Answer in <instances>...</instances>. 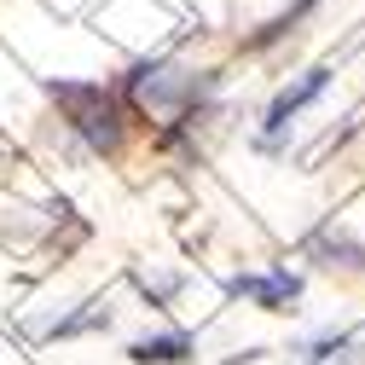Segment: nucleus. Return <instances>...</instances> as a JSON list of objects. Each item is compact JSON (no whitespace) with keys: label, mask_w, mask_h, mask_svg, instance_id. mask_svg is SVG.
<instances>
[{"label":"nucleus","mask_w":365,"mask_h":365,"mask_svg":"<svg viewBox=\"0 0 365 365\" xmlns=\"http://www.w3.org/2000/svg\"><path fill=\"white\" fill-rule=\"evenodd\" d=\"M325 76H331V70H307L296 87H284V93L272 99V110H267V133H279V128H284V122H290V116H296V110L319 93V87H325Z\"/></svg>","instance_id":"2"},{"label":"nucleus","mask_w":365,"mask_h":365,"mask_svg":"<svg viewBox=\"0 0 365 365\" xmlns=\"http://www.w3.org/2000/svg\"><path fill=\"white\" fill-rule=\"evenodd\" d=\"M128 354H133V365H180V359H192V336L168 331V336H151V342H133Z\"/></svg>","instance_id":"3"},{"label":"nucleus","mask_w":365,"mask_h":365,"mask_svg":"<svg viewBox=\"0 0 365 365\" xmlns=\"http://www.w3.org/2000/svg\"><path fill=\"white\" fill-rule=\"evenodd\" d=\"M53 99L64 105L70 128L93 151H116L122 145V105H116V93H105L99 81H53Z\"/></svg>","instance_id":"1"},{"label":"nucleus","mask_w":365,"mask_h":365,"mask_svg":"<svg viewBox=\"0 0 365 365\" xmlns=\"http://www.w3.org/2000/svg\"><path fill=\"white\" fill-rule=\"evenodd\" d=\"M232 290H244V296H255L261 307H284V302H296V279H290V272H267V279H238Z\"/></svg>","instance_id":"4"}]
</instances>
